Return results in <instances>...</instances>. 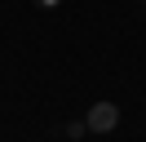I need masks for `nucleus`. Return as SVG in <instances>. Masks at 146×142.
Returning a JSON list of instances; mask_svg holds the SVG:
<instances>
[{
  "mask_svg": "<svg viewBox=\"0 0 146 142\" xmlns=\"http://www.w3.org/2000/svg\"><path fill=\"white\" fill-rule=\"evenodd\" d=\"M84 124H89V133H111L119 124V107L115 102H93L89 115H84Z\"/></svg>",
  "mask_w": 146,
  "mask_h": 142,
  "instance_id": "nucleus-1",
  "label": "nucleus"
},
{
  "mask_svg": "<svg viewBox=\"0 0 146 142\" xmlns=\"http://www.w3.org/2000/svg\"><path fill=\"white\" fill-rule=\"evenodd\" d=\"M84 129H89L84 120H71V124H66V138H84Z\"/></svg>",
  "mask_w": 146,
  "mask_h": 142,
  "instance_id": "nucleus-2",
  "label": "nucleus"
},
{
  "mask_svg": "<svg viewBox=\"0 0 146 142\" xmlns=\"http://www.w3.org/2000/svg\"><path fill=\"white\" fill-rule=\"evenodd\" d=\"M36 5H40V9H58L62 0H36Z\"/></svg>",
  "mask_w": 146,
  "mask_h": 142,
  "instance_id": "nucleus-3",
  "label": "nucleus"
}]
</instances>
